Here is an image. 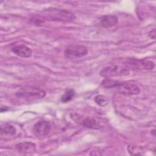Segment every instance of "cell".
Returning <instances> with one entry per match:
<instances>
[{"mask_svg": "<svg viewBox=\"0 0 156 156\" xmlns=\"http://www.w3.org/2000/svg\"><path fill=\"white\" fill-rule=\"evenodd\" d=\"M43 16L50 20L59 21H72L76 18L73 13L56 8H50L44 10Z\"/></svg>", "mask_w": 156, "mask_h": 156, "instance_id": "cell-1", "label": "cell"}, {"mask_svg": "<svg viewBox=\"0 0 156 156\" xmlns=\"http://www.w3.org/2000/svg\"><path fill=\"white\" fill-rule=\"evenodd\" d=\"M46 92L44 90L32 87L21 88L16 93V96L19 98L30 99H42L46 96Z\"/></svg>", "mask_w": 156, "mask_h": 156, "instance_id": "cell-2", "label": "cell"}, {"mask_svg": "<svg viewBox=\"0 0 156 156\" xmlns=\"http://www.w3.org/2000/svg\"><path fill=\"white\" fill-rule=\"evenodd\" d=\"M130 71L127 68L118 65H111L102 69L99 73L101 76L109 78L113 76H124L129 75Z\"/></svg>", "mask_w": 156, "mask_h": 156, "instance_id": "cell-3", "label": "cell"}, {"mask_svg": "<svg viewBox=\"0 0 156 156\" xmlns=\"http://www.w3.org/2000/svg\"><path fill=\"white\" fill-rule=\"evenodd\" d=\"M125 64L128 67L140 70H152L155 68L154 62L146 59L130 58L127 60Z\"/></svg>", "mask_w": 156, "mask_h": 156, "instance_id": "cell-4", "label": "cell"}, {"mask_svg": "<svg viewBox=\"0 0 156 156\" xmlns=\"http://www.w3.org/2000/svg\"><path fill=\"white\" fill-rule=\"evenodd\" d=\"M88 53L87 48L83 45L71 44L66 48L64 54L68 58H78L85 56Z\"/></svg>", "mask_w": 156, "mask_h": 156, "instance_id": "cell-5", "label": "cell"}, {"mask_svg": "<svg viewBox=\"0 0 156 156\" xmlns=\"http://www.w3.org/2000/svg\"><path fill=\"white\" fill-rule=\"evenodd\" d=\"M51 124L46 120H40L33 127L32 132L37 137H43L47 135L51 130Z\"/></svg>", "mask_w": 156, "mask_h": 156, "instance_id": "cell-6", "label": "cell"}, {"mask_svg": "<svg viewBox=\"0 0 156 156\" xmlns=\"http://www.w3.org/2000/svg\"><path fill=\"white\" fill-rule=\"evenodd\" d=\"M117 88L121 93L125 95H136L140 93V88L134 83L121 82Z\"/></svg>", "mask_w": 156, "mask_h": 156, "instance_id": "cell-7", "label": "cell"}, {"mask_svg": "<svg viewBox=\"0 0 156 156\" xmlns=\"http://www.w3.org/2000/svg\"><path fill=\"white\" fill-rule=\"evenodd\" d=\"M16 149L20 153L24 155H31L33 154L36 151V145L28 141L21 142L16 144Z\"/></svg>", "mask_w": 156, "mask_h": 156, "instance_id": "cell-8", "label": "cell"}, {"mask_svg": "<svg viewBox=\"0 0 156 156\" xmlns=\"http://www.w3.org/2000/svg\"><path fill=\"white\" fill-rule=\"evenodd\" d=\"M101 26L105 28H111L115 26L118 23V18L112 15H105L101 16L99 18Z\"/></svg>", "mask_w": 156, "mask_h": 156, "instance_id": "cell-9", "label": "cell"}, {"mask_svg": "<svg viewBox=\"0 0 156 156\" xmlns=\"http://www.w3.org/2000/svg\"><path fill=\"white\" fill-rule=\"evenodd\" d=\"M11 51L16 55L23 58L30 57L32 55V50L30 48L24 44L15 46L12 48Z\"/></svg>", "mask_w": 156, "mask_h": 156, "instance_id": "cell-10", "label": "cell"}, {"mask_svg": "<svg viewBox=\"0 0 156 156\" xmlns=\"http://www.w3.org/2000/svg\"><path fill=\"white\" fill-rule=\"evenodd\" d=\"M1 135H12L16 133V129L10 124L2 125L1 127Z\"/></svg>", "mask_w": 156, "mask_h": 156, "instance_id": "cell-11", "label": "cell"}, {"mask_svg": "<svg viewBox=\"0 0 156 156\" xmlns=\"http://www.w3.org/2000/svg\"><path fill=\"white\" fill-rule=\"evenodd\" d=\"M75 91L73 89L67 90L61 96L60 101L63 103H66L70 101L74 96Z\"/></svg>", "mask_w": 156, "mask_h": 156, "instance_id": "cell-12", "label": "cell"}, {"mask_svg": "<svg viewBox=\"0 0 156 156\" xmlns=\"http://www.w3.org/2000/svg\"><path fill=\"white\" fill-rule=\"evenodd\" d=\"M120 83L121 82H119L117 80H115L109 79L108 78H106L102 81V85L104 87H105L106 88H110L117 87L119 85Z\"/></svg>", "mask_w": 156, "mask_h": 156, "instance_id": "cell-13", "label": "cell"}, {"mask_svg": "<svg viewBox=\"0 0 156 156\" xmlns=\"http://www.w3.org/2000/svg\"><path fill=\"white\" fill-rule=\"evenodd\" d=\"M82 124L86 127L92 128V129H97L98 127L97 121L94 118H85L83 121Z\"/></svg>", "mask_w": 156, "mask_h": 156, "instance_id": "cell-14", "label": "cell"}, {"mask_svg": "<svg viewBox=\"0 0 156 156\" xmlns=\"http://www.w3.org/2000/svg\"><path fill=\"white\" fill-rule=\"evenodd\" d=\"M94 101L97 104H98L99 106H101V107L106 106L108 104L107 98L105 96L101 95V94H99L96 96L94 98Z\"/></svg>", "mask_w": 156, "mask_h": 156, "instance_id": "cell-15", "label": "cell"}, {"mask_svg": "<svg viewBox=\"0 0 156 156\" xmlns=\"http://www.w3.org/2000/svg\"><path fill=\"white\" fill-rule=\"evenodd\" d=\"M128 152L131 155H142L143 152L142 149L137 146H128Z\"/></svg>", "mask_w": 156, "mask_h": 156, "instance_id": "cell-16", "label": "cell"}, {"mask_svg": "<svg viewBox=\"0 0 156 156\" xmlns=\"http://www.w3.org/2000/svg\"><path fill=\"white\" fill-rule=\"evenodd\" d=\"M155 34H156V33H155V29H154L153 30L149 31L148 35H149V37L155 40Z\"/></svg>", "mask_w": 156, "mask_h": 156, "instance_id": "cell-17", "label": "cell"}]
</instances>
